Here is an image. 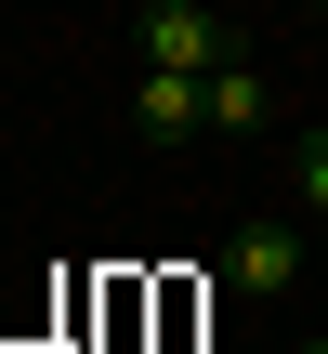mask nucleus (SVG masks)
<instances>
[{
	"instance_id": "nucleus-3",
	"label": "nucleus",
	"mask_w": 328,
	"mask_h": 354,
	"mask_svg": "<svg viewBox=\"0 0 328 354\" xmlns=\"http://www.w3.org/2000/svg\"><path fill=\"white\" fill-rule=\"evenodd\" d=\"M131 131H158V145L210 131V79H184V66H145V79H131Z\"/></svg>"
},
{
	"instance_id": "nucleus-1",
	"label": "nucleus",
	"mask_w": 328,
	"mask_h": 354,
	"mask_svg": "<svg viewBox=\"0 0 328 354\" xmlns=\"http://www.w3.org/2000/svg\"><path fill=\"white\" fill-rule=\"evenodd\" d=\"M131 53H145V66H184V79H210V66L237 53V26H224L210 0H145V26H131Z\"/></svg>"
},
{
	"instance_id": "nucleus-5",
	"label": "nucleus",
	"mask_w": 328,
	"mask_h": 354,
	"mask_svg": "<svg viewBox=\"0 0 328 354\" xmlns=\"http://www.w3.org/2000/svg\"><path fill=\"white\" fill-rule=\"evenodd\" d=\"M289 184H302V210H328V131H302V145H289Z\"/></svg>"
},
{
	"instance_id": "nucleus-4",
	"label": "nucleus",
	"mask_w": 328,
	"mask_h": 354,
	"mask_svg": "<svg viewBox=\"0 0 328 354\" xmlns=\"http://www.w3.org/2000/svg\"><path fill=\"white\" fill-rule=\"evenodd\" d=\"M210 131H224V145H250V131H276V79H263L250 53H224V66H210Z\"/></svg>"
},
{
	"instance_id": "nucleus-2",
	"label": "nucleus",
	"mask_w": 328,
	"mask_h": 354,
	"mask_svg": "<svg viewBox=\"0 0 328 354\" xmlns=\"http://www.w3.org/2000/svg\"><path fill=\"white\" fill-rule=\"evenodd\" d=\"M224 276H237L250 302H289V289H302V236H289V223H237V236H224Z\"/></svg>"
},
{
	"instance_id": "nucleus-6",
	"label": "nucleus",
	"mask_w": 328,
	"mask_h": 354,
	"mask_svg": "<svg viewBox=\"0 0 328 354\" xmlns=\"http://www.w3.org/2000/svg\"><path fill=\"white\" fill-rule=\"evenodd\" d=\"M316 354H328V342H316Z\"/></svg>"
}]
</instances>
